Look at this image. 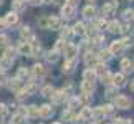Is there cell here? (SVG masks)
<instances>
[{
  "mask_svg": "<svg viewBox=\"0 0 134 124\" xmlns=\"http://www.w3.org/2000/svg\"><path fill=\"white\" fill-rule=\"evenodd\" d=\"M108 28H109L111 33H119L121 32V23L119 22H111V23H108Z\"/></svg>",
  "mask_w": 134,
  "mask_h": 124,
  "instance_id": "cell-17",
  "label": "cell"
},
{
  "mask_svg": "<svg viewBox=\"0 0 134 124\" xmlns=\"http://www.w3.org/2000/svg\"><path fill=\"white\" fill-rule=\"evenodd\" d=\"M20 2H22V0H20Z\"/></svg>",
  "mask_w": 134,
  "mask_h": 124,
  "instance_id": "cell-62",
  "label": "cell"
},
{
  "mask_svg": "<svg viewBox=\"0 0 134 124\" xmlns=\"http://www.w3.org/2000/svg\"><path fill=\"white\" fill-rule=\"evenodd\" d=\"M18 53L23 55V56H33V50H32V45L28 43V41H22V43L18 45Z\"/></svg>",
  "mask_w": 134,
  "mask_h": 124,
  "instance_id": "cell-2",
  "label": "cell"
},
{
  "mask_svg": "<svg viewBox=\"0 0 134 124\" xmlns=\"http://www.w3.org/2000/svg\"><path fill=\"white\" fill-rule=\"evenodd\" d=\"M81 89H83L85 94H91V93L94 91V83H91V81H83V83H81Z\"/></svg>",
  "mask_w": 134,
  "mask_h": 124,
  "instance_id": "cell-10",
  "label": "cell"
},
{
  "mask_svg": "<svg viewBox=\"0 0 134 124\" xmlns=\"http://www.w3.org/2000/svg\"><path fill=\"white\" fill-rule=\"evenodd\" d=\"M71 122H73V124H83V122H85V119H83L81 116H78V117H75V116H73V119H71Z\"/></svg>",
  "mask_w": 134,
  "mask_h": 124,
  "instance_id": "cell-44",
  "label": "cell"
},
{
  "mask_svg": "<svg viewBox=\"0 0 134 124\" xmlns=\"http://www.w3.org/2000/svg\"><path fill=\"white\" fill-rule=\"evenodd\" d=\"M8 43V37L7 35H0V45H7Z\"/></svg>",
  "mask_w": 134,
  "mask_h": 124,
  "instance_id": "cell-47",
  "label": "cell"
},
{
  "mask_svg": "<svg viewBox=\"0 0 134 124\" xmlns=\"http://www.w3.org/2000/svg\"><path fill=\"white\" fill-rule=\"evenodd\" d=\"M121 32L124 33V35H131L132 33V27H131V23H124L121 27Z\"/></svg>",
  "mask_w": 134,
  "mask_h": 124,
  "instance_id": "cell-29",
  "label": "cell"
},
{
  "mask_svg": "<svg viewBox=\"0 0 134 124\" xmlns=\"http://www.w3.org/2000/svg\"><path fill=\"white\" fill-rule=\"evenodd\" d=\"M93 116H96V117H103V116H104V112H103L101 108H96V109H93Z\"/></svg>",
  "mask_w": 134,
  "mask_h": 124,
  "instance_id": "cell-38",
  "label": "cell"
},
{
  "mask_svg": "<svg viewBox=\"0 0 134 124\" xmlns=\"http://www.w3.org/2000/svg\"><path fill=\"white\" fill-rule=\"evenodd\" d=\"M121 68H122V71H124V73H131V71L134 70L131 60H127V58H124V60L121 61Z\"/></svg>",
  "mask_w": 134,
  "mask_h": 124,
  "instance_id": "cell-16",
  "label": "cell"
},
{
  "mask_svg": "<svg viewBox=\"0 0 134 124\" xmlns=\"http://www.w3.org/2000/svg\"><path fill=\"white\" fill-rule=\"evenodd\" d=\"M13 8H15V13L22 12V10H25V3H22L20 0H17V2H13Z\"/></svg>",
  "mask_w": 134,
  "mask_h": 124,
  "instance_id": "cell-31",
  "label": "cell"
},
{
  "mask_svg": "<svg viewBox=\"0 0 134 124\" xmlns=\"http://www.w3.org/2000/svg\"><path fill=\"white\" fill-rule=\"evenodd\" d=\"M27 112H28V116L37 117V116H38V108H37V106H28V108H27Z\"/></svg>",
  "mask_w": 134,
  "mask_h": 124,
  "instance_id": "cell-28",
  "label": "cell"
},
{
  "mask_svg": "<svg viewBox=\"0 0 134 124\" xmlns=\"http://www.w3.org/2000/svg\"><path fill=\"white\" fill-rule=\"evenodd\" d=\"M18 116H20V117H23V116H28V112H27V108H25V106L18 108Z\"/></svg>",
  "mask_w": 134,
  "mask_h": 124,
  "instance_id": "cell-42",
  "label": "cell"
},
{
  "mask_svg": "<svg viewBox=\"0 0 134 124\" xmlns=\"http://www.w3.org/2000/svg\"><path fill=\"white\" fill-rule=\"evenodd\" d=\"M51 98H53V103H56V104H60V103H63L66 99V94L63 91H53V94H51Z\"/></svg>",
  "mask_w": 134,
  "mask_h": 124,
  "instance_id": "cell-11",
  "label": "cell"
},
{
  "mask_svg": "<svg viewBox=\"0 0 134 124\" xmlns=\"http://www.w3.org/2000/svg\"><path fill=\"white\" fill-rule=\"evenodd\" d=\"M132 41L129 38H124V40H121V45H122V48H127V46H131Z\"/></svg>",
  "mask_w": 134,
  "mask_h": 124,
  "instance_id": "cell-46",
  "label": "cell"
},
{
  "mask_svg": "<svg viewBox=\"0 0 134 124\" xmlns=\"http://www.w3.org/2000/svg\"><path fill=\"white\" fill-rule=\"evenodd\" d=\"M75 66H76V60H66L63 65V71L65 73H71L75 70Z\"/></svg>",
  "mask_w": 134,
  "mask_h": 124,
  "instance_id": "cell-14",
  "label": "cell"
},
{
  "mask_svg": "<svg viewBox=\"0 0 134 124\" xmlns=\"http://www.w3.org/2000/svg\"><path fill=\"white\" fill-rule=\"evenodd\" d=\"M101 109H103V112H104V116H106V114H113L114 108H113L111 104H106V106H101Z\"/></svg>",
  "mask_w": 134,
  "mask_h": 124,
  "instance_id": "cell-34",
  "label": "cell"
},
{
  "mask_svg": "<svg viewBox=\"0 0 134 124\" xmlns=\"http://www.w3.org/2000/svg\"><path fill=\"white\" fill-rule=\"evenodd\" d=\"M131 91H134V81H131Z\"/></svg>",
  "mask_w": 134,
  "mask_h": 124,
  "instance_id": "cell-57",
  "label": "cell"
},
{
  "mask_svg": "<svg viewBox=\"0 0 134 124\" xmlns=\"http://www.w3.org/2000/svg\"><path fill=\"white\" fill-rule=\"evenodd\" d=\"M42 3H51V0H42Z\"/></svg>",
  "mask_w": 134,
  "mask_h": 124,
  "instance_id": "cell-56",
  "label": "cell"
},
{
  "mask_svg": "<svg viewBox=\"0 0 134 124\" xmlns=\"http://www.w3.org/2000/svg\"><path fill=\"white\" fill-rule=\"evenodd\" d=\"M71 33H73V30H70L68 27H65V30H63V38H68ZM63 38H61V40H63Z\"/></svg>",
  "mask_w": 134,
  "mask_h": 124,
  "instance_id": "cell-45",
  "label": "cell"
},
{
  "mask_svg": "<svg viewBox=\"0 0 134 124\" xmlns=\"http://www.w3.org/2000/svg\"><path fill=\"white\" fill-rule=\"evenodd\" d=\"M58 58H60V53H58V51H55V50L53 51H48V55H46V60H48L50 63H55Z\"/></svg>",
  "mask_w": 134,
  "mask_h": 124,
  "instance_id": "cell-22",
  "label": "cell"
},
{
  "mask_svg": "<svg viewBox=\"0 0 134 124\" xmlns=\"http://www.w3.org/2000/svg\"><path fill=\"white\" fill-rule=\"evenodd\" d=\"M8 86L12 88V89H20V86H22V81H20L18 78H13V80H10Z\"/></svg>",
  "mask_w": 134,
  "mask_h": 124,
  "instance_id": "cell-24",
  "label": "cell"
},
{
  "mask_svg": "<svg viewBox=\"0 0 134 124\" xmlns=\"http://www.w3.org/2000/svg\"><path fill=\"white\" fill-rule=\"evenodd\" d=\"M51 94H53V88L51 86H45L42 89V96H51Z\"/></svg>",
  "mask_w": 134,
  "mask_h": 124,
  "instance_id": "cell-35",
  "label": "cell"
},
{
  "mask_svg": "<svg viewBox=\"0 0 134 124\" xmlns=\"http://www.w3.org/2000/svg\"><path fill=\"white\" fill-rule=\"evenodd\" d=\"M48 28L60 30L61 28V18H58V17H48Z\"/></svg>",
  "mask_w": 134,
  "mask_h": 124,
  "instance_id": "cell-8",
  "label": "cell"
},
{
  "mask_svg": "<svg viewBox=\"0 0 134 124\" xmlns=\"http://www.w3.org/2000/svg\"><path fill=\"white\" fill-rule=\"evenodd\" d=\"M83 78H85V81H91V83H94L96 75H94V71H93V70H86L85 73H83Z\"/></svg>",
  "mask_w": 134,
  "mask_h": 124,
  "instance_id": "cell-19",
  "label": "cell"
},
{
  "mask_svg": "<svg viewBox=\"0 0 134 124\" xmlns=\"http://www.w3.org/2000/svg\"><path fill=\"white\" fill-rule=\"evenodd\" d=\"M114 124H122V119H121V117H116V119H114Z\"/></svg>",
  "mask_w": 134,
  "mask_h": 124,
  "instance_id": "cell-53",
  "label": "cell"
},
{
  "mask_svg": "<svg viewBox=\"0 0 134 124\" xmlns=\"http://www.w3.org/2000/svg\"><path fill=\"white\" fill-rule=\"evenodd\" d=\"M66 2H68L66 5H71V7H75V5H76V2H78V0H66Z\"/></svg>",
  "mask_w": 134,
  "mask_h": 124,
  "instance_id": "cell-51",
  "label": "cell"
},
{
  "mask_svg": "<svg viewBox=\"0 0 134 124\" xmlns=\"http://www.w3.org/2000/svg\"><path fill=\"white\" fill-rule=\"evenodd\" d=\"M10 65H12V61H10V60H7V58H2V60H0V68H2V70H7Z\"/></svg>",
  "mask_w": 134,
  "mask_h": 124,
  "instance_id": "cell-33",
  "label": "cell"
},
{
  "mask_svg": "<svg viewBox=\"0 0 134 124\" xmlns=\"http://www.w3.org/2000/svg\"><path fill=\"white\" fill-rule=\"evenodd\" d=\"M113 84H114V88H122L126 86V76L122 73H118L113 76Z\"/></svg>",
  "mask_w": 134,
  "mask_h": 124,
  "instance_id": "cell-5",
  "label": "cell"
},
{
  "mask_svg": "<svg viewBox=\"0 0 134 124\" xmlns=\"http://www.w3.org/2000/svg\"><path fill=\"white\" fill-rule=\"evenodd\" d=\"M3 22H5V27H15V25L18 23V15L15 12H8L7 15H5Z\"/></svg>",
  "mask_w": 134,
  "mask_h": 124,
  "instance_id": "cell-3",
  "label": "cell"
},
{
  "mask_svg": "<svg viewBox=\"0 0 134 124\" xmlns=\"http://www.w3.org/2000/svg\"><path fill=\"white\" fill-rule=\"evenodd\" d=\"M94 61H96V55H93V53L86 55V65H91V63H94Z\"/></svg>",
  "mask_w": 134,
  "mask_h": 124,
  "instance_id": "cell-37",
  "label": "cell"
},
{
  "mask_svg": "<svg viewBox=\"0 0 134 124\" xmlns=\"http://www.w3.org/2000/svg\"><path fill=\"white\" fill-rule=\"evenodd\" d=\"M20 35H22L23 38H32L33 35H32V32H30V28L28 27H23L22 30H20Z\"/></svg>",
  "mask_w": 134,
  "mask_h": 124,
  "instance_id": "cell-27",
  "label": "cell"
},
{
  "mask_svg": "<svg viewBox=\"0 0 134 124\" xmlns=\"http://www.w3.org/2000/svg\"><path fill=\"white\" fill-rule=\"evenodd\" d=\"M45 73H46V70H45V66H43V65H35V66H33V70H32V75H33L37 80H38V78H43Z\"/></svg>",
  "mask_w": 134,
  "mask_h": 124,
  "instance_id": "cell-9",
  "label": "cell"
},
{
  "mask_svg": "<svg viewBox=\"0 0 134 124\" xmlns=\"http://www.w3.org/2000/svg\"><path fill=\"white\" fill-rule=\"evenodd\" d=\"M132 17H134V12H132Z\"/></svg>",
  "mask_w": 134,
  "mask_h": 124,
  "instance_id": "cell-61",
  "label": "cell"
},
{
  "mask_svg": "<svg viewBox=\"0 0 134 124\" xmlns=\"http://www.w3.org/2000/svg\"><path fill=\"white\" fill-rule=\"evenodd\" d=\"M76 55H78V48H76L75 45L68 43V45H66V48H65V56H66V60H76Z\"/></svg>",
  "mask_w": 134,
  "mask_h": 124,
  "instance_id": "cell-4",
  "label": "cell"
},
{
  "mask_svg": "<svg viewBox=\"0 0 134 124\" xmlns=\"http://www.w3.org/2000/svg\"><path fill=\"white\" fill-rule=\"evenodd\" d=\"M114 3H104L103 5V8H101V12H103V15H104V17H108V15H113V12H114Z\"/></svg>",
  "mask_w": 134,
  "mask_h": 124,
  "instance_id": "cell-13",
  "label": "cell"
},
{
  "mask_svg": "<svg viewBox=\"0 0 134 124\" xmlns=\"http://www.w3.org/2000/svg\"><path fill=\"white\" fill-rule=\"evenodd\" d=\"M122 124H134L132 119H122Z\"/></svg>",
  "mask_w": 134,
  "mask_h": 124,
  "instance_id": "cell-52",
  "label": "cell"
},
{
  "mask_svg": "<svg viewBox=\"0 0 134 124\" xmlns=\"http://www.w3.org/2000/svg\"><path fill=\"white\" fill-rule=\"evenodd\" d=\"M83 15L86 18H93L96 15V7H94V5H88V7L83 10Z\"/></svg>",
  "mask_w": 134,
  "mask_h": 124,
  "instance_id": "cell-15",
  "label": "cell"
},
{
  "mask_svg": "<svg viewBox=\"0 0 134 124\" xmlns=\"http://www.w3.org/2000/svg\"><path fill=\"white\" fill-rule=\"evenodd\" d=\"M75 7H71V5H63V8H61V15H63V18H73L75 17Z\"/></svg>",
  "mask_w": 134,
  "mask_h": 124,
  "instance_id": "cell-6",
  "label": "cell"
},
{
  "mask_svg": "<svg viewBox=\"0 0 134 124\" xmlns=\"http://www.w3.org/2000/svg\"><path fill=\"white\" fill-rule=\"evenodd\" d=\"M13 56H15V48H10V46H8V48L5 50V56H3V58H7V60L12 61Z\"/></svg>",
  "mask_w": 134,
  "mask_h": 124,
  "instance_id": "cell-26",
  "label": "cell"
},
{
  "mask_svg": "<svg viewBox=\"0 0 134 124\" xmlns=\"http://www.w3.org/2000/svg\"><path fill=\"white\" fill-rule=\"evenodd\" d=\"M53 124H60V122H53Z\"/></svg>",
  "mask_w": 134,
  "mask_h": 124,
  "instance_id": "cell-59",
  "label": "cell"
},
{
  "mask_svg": "<svg viewBox=\"0 0 134 124\" xmlns=\"http://www.w3.org/2000/svg\"><path fill=\"white\" fill-rule=\"evenodd\" d=\"M32 3L33 5H40V3H42V0H32Z\"/></svg>",
  "mask_w": 134,
  "mask_h": 124,
  "instance_id": "cell-55",
  "label": "cell"
},
{
  "mask_svg": "<svg viewBox=\"0 0 134 124\" xmlns=\"http://www.w3.org/2000/svg\"><path fill=\"white\" fill-rule=\"evenodd\" d=\"M27 96H28V93L25 91V89H18V94H17V98H18V99H25Z\"/></svg>",
  "mask_w": 134,
  "mask_h": 124,
  "instance_id": "cell-40",
  "label": "cell"
},
{
  "mask_svg": "<svg viewBox=\"0 0 134 124\" xmlns=\"http://www.w3.org/2000/svg\"><path fill=\"white\" fill-rule=\"evenodd\" d=\"M73 33H78V35H85L86 33V28H85V25L81 23V22H78L73 27Z\"/></svg>",
  "mask_w": 134,
  "mask_h": 124,
  "instance_id": "cell-20",
  "label": "cell"
},
{
  "mask_svg": "<svg viewBox=\"0 0 134 124\" xmlns=\"http://www.w3.org/2000/svg\"><path fill=\"white\" fill-rule=\"evenodd\" d=\"M108 51H109L111 55H118L119 51H122V45H121V41H113Z\"/></svg>",
  "mask_w": 134,
  "mask_h": 124,
  "instance_id": "cell-12",
  "label": "cell"
},
{
  "mask_svg": "<svg viewBox=\"0 0 134 124\" xmlns=\"http://www.w3.org/2000/svg\"><path fill=\"white\" fill-rule=\"evenodd\" d=\"M88 2H90V3H94V2H96V0H88Z\"/></svg>",
  "mask_w": 134,
  "mask_h": 124,
  "instance_id": "cell-58",
  "label": "cell"
},
{
  "mask_svg": "<svg viewBox=\"0 0 134 124\" xmlns=\"http://www.w3.org/2000/svg\"><path fill=\"white\" fill-rule=\"evenodd\" d=\"M83 119H91V116H93V109L91 108H83V111H81V114H80Z\"/></svg>",
  "mask_w": 134,
  "mask_h": 124,
  "instance_id": "cell-23",
  "label": "cell"
},
{
  "mask_svg": "<svg viewBox=\"0 0 134 124\" xmlns=\"http://www.w3.org/2000/svg\"><path fill=\"white\" fill-rule=\"evenodd\" d=\"M5 112H7V106H5V104H0V119L5 116Z\"/></svg>",
  "mask_w": 134,
  "mask_h": 124,
  "instance_id": "cell-48",
  "label": "cell"
},
{
  "mask_svg": "<svg viewBox=\"0 0 134 124\" xmlns=\"http://www.w3.org/2000/svg\"><path fill=\"white\" fill-rule=\"evenodd\" d=\"M51 114H53V108H51V106L43 104V106L38 108V116H42V117H50Z\"/></svg>",
  "mask_w": 134,
  "mask_h": 124,
  "instance_id": "cell-7",
  "label": "cell"
},
{
  "mask_svg": "<svg viewBox=\"0 0 134 124\" xmlns=\"http://www.w3.org/2000/svg\"><path fill=\"white\" fill-rule=\"evenodd\" d=\"M20 122H22V117H20L18 114H15L13 119H12V124H20Z\"/></svg>",
  "mask_w": 134,
  "mask_h": 124,
  "instance_id": "cell-50",
  "label": "cell"
},
{
  "mask_svg": "<svg viewBox=\"0 0 134 124\" xmlns=\"http://www.w3.org/2000/svg\"><path fill=\"white\" fill-rule=\"evenodd\" d=\"M38 25L42 28H48V18H40L38 20Z\"/></svg>",
  "mask_w": 134,
  "mask_h": 124,
  "instance_id": "cell-39",
  "label": "cell"
},
{
  "mask_svg": "<svg viewBox=\"0 0 134 124\" xmlns=\"http://www.w3.org/2000/svg\"><path fill=\"white\" fill-rule=\"evenodd\" d=\"M0 5H2V0H0Z\"/></svg>",
  "mask_w": 134,
  "mask_h": 124,
  "instance_id": "cell-60",
  "label": "cell"
},
{
  "mask_svg": "<svg viewBox=\"0 0 134 124\" xmlns=\"http://www.w3.org/2000/svg\"><path fill=\"white\" fill-rule=\"evenodd\" d=\"M63 119H65V121H71V119H73L71 111H63Z\"/></svg>",
  "mask_w": 134,
  "mask_h": 124,
  "instance_id": "cell-41",
  "label": "cell"
},
{
  "mask_svg": "<svg viewBox=\"0 0 134 124\" xmlns=\"http://www.w3.org/2000/svg\"><path fill=\"white\" fill-rule=\"evenodd\" d=\"M76 106H80V99H78V98H71L70 108H76Z\"/></svg>",
  "mask_w": 134,
  "mask_h": 124,
  "instance_id": "cell-43",
  "label": "cell"
},
{
  "mask_svg": "<svg viewBox=\"0 0 134 124\" xmlns=\"http://www.w3.org/2000/svg\"><path fill=\"white\" fill-rule=\"evenodd\" d=\"M93 71H94V75H98V76H103L104 73H108V71H106V66L103 65V63L94 65V70H93Z\"/></svg>",
  "mask_w": 134,
  "mask_h": 124,
  "instance_id": "cell-18",
  "label": "cell"
},
{
  "mask_svg": "<svg viewBox=\"0 0 134 124\" xmlns=\"http://www.w3.org/2000/svg\"><path fill=\"white\" fill-rule=\"evenodd\" d=\"M116 106L119 108V109H129L131 108V99L124 94L121 96H116Z\"/></svg>",
  "mask_w": 134,
  "mask_h": 124,
  "instance_id": "cell-1",
  "label": "cell"
},
{
  "mask_svg": "<svg viewBox=\"0 0 134 124\" xmlns=\"http://www.w3.org/2000/svg\"><path fill=\"white\" fill-rule=\"evenodd\" d=\"M66 45H68V43H66V40H58V41H56V45H55V51H58V53H60V51H65V48H66Z\"/></svg>",
  "mask_w": 134,
  "mask_h": 124,
  "instance_id": "cell-21",
  "label": "cell"
},
{
  "mask_svg": "<svg viewBox=\"0 0 134 124\" xmlns=\"http://www.w3.org/2000/svg\"><path fill=\"white\" fill-rule=\"evenodd\" d=\"M101 81H103V84H109V83H113V75L104 73V75L101 76Z\"/></svg>",
  "mask_w": 134,
  "mask_h": 124,
  "instance_id": "cell-30",
  "label": "cell"
},
{
  "mask_svg": "<svg viewBox=\"0 0 134 124\" xmlns=\"http://www.w3.org/2000/svg\"><path fill=\"white\" fill-rule=\"evenodd\" d=\"M114 94H116V88H109V89H108V93H106L108 98H113Z\"/></svg>",
  "mask_w": 134,
  "mask_h": 124,
  "instance_id": "cell-49",
  "label": "cell"
},
{
  "mask_svg": "<svg viewBox=\"0 0 134 124\" xmlns=\"http://www.w3.org/2000/svg\"><path fill=\"white\" fill-rule=\"evenodd\" d=\"M30 76V71L27 68H18V73H17V78L22 80V78H28Z\"/></svg>",
  "mask_w": 134,
  "mask_h": 124,
  "instance_id": "cell-25",
  "label": "cell"
},
{
  "mask_svg": "<svg viewBox=\"0 0 134 124\" xmlns=\"http://www.w3.org/2000/svg\"><path fill=\"white\" fill-rule=\"evenodd\" d=\"M2 28H5V22H3L2 18H0V30H2Z\"/></svg>",
  "mask_w": 134,
  "mask_h": 124,
  "instance_id": "cell-54",
  "label": "cell"
},
{
  "mask_svg": "<svg viewBox=\"0 0 134 124\" xmlns=\"http://www.w3.org/2000/svg\"><path fill=\"white\" fill-rule=\"evenodd\" d=\"M96 28L98 30H103V28H108V23L104 20H96Z\"/></svg>",
  "mask_w": 134,
  "mask_h": 124,
  "instance_id": "cell-36",
  "label": "cell"
},
{
  "mask_svg": "<svg viewBox=\"0 0 134 124\" xmlns=\"http://www.w3.org/2000/svg\"><path fill=\"white\" fill-rule=\"evenodd\" d=\"M98 56H99V60H103V61H104V60H109V58H111V53H109L108 50H101Z\"/></svg>",
  "mask_w": 134,
  "mask_h": 124,
  "instance_id": "cell-32",
  "label": "cell"
}]
</instances>
